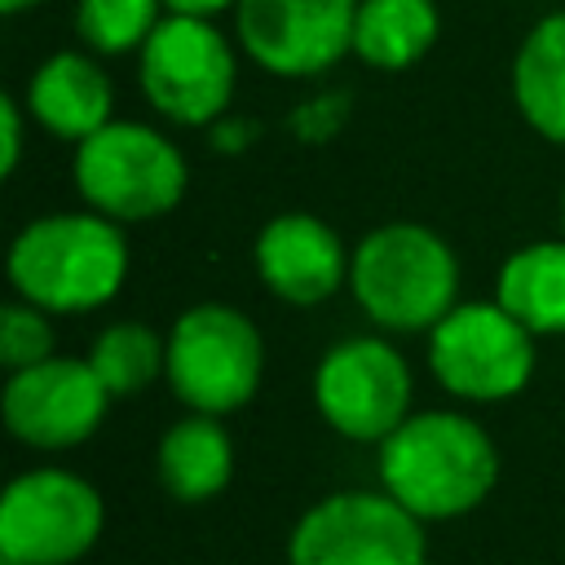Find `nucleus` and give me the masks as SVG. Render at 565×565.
Instances as JSON below:
<instances>
[{
	"instance_id": "1",
	"label": "nucleus",
	"mask_w": 565,
	"mask_h": 565,
	"mask_svg": "<svg viewBox=\"0 0 565 565\" xmlns=\"http://www.w3.org/2000/svg\"><path fill=\"white\" fill-rule=\"evenodd\" d=\"M494 481L499 450L463 411H411L380 441V486L424 525L472 512Z\"/></svg>"
},
{
	"instance_id": "2",
	"label": "nucleus",
	"mask_w": 565,
	"mask_h": 565,
	"mask_svg": "<svg viewBox=\"0 0 565 565\" xmlns=\"http://www.w3.org/2000/svg\"><path fill=\"white\" fill-rule=\"evenodd\" d=\"M128 278V238L102 212H49L9 243V282L18 300L44 313H93Z\"/></svg>"
},
{
	"instance_id": "3",
	"label": "nucleus",
	"mask_w": 565,
	"mask_h": 565,
	"mask_svg": "<svg viewBox=\"0 0 565 565\" xmlns=\"http://www.w3.org/2000/svg\"><path fill=\"white\" fill-rule=\"evenodd\" d=\"M349 287L380 331L415 335L433 331L459 305V260L437 230L388 221L358 238Z\"/></svg>"
},
{
	"instance_id": "4",
	"label": "nucleus",
	"mask_w": 565,
	"mask_h": 565,
	"mask_svg": "<svg viewBox=\"0 0 565 565\" xmlns=\"http://www.w3.org/2000/svg\"><path fill=\"white\" fill-rule=\"evenodd\" d=\"M190 185L185 154L159 128L137 119H110L75 146V190L88 212L119 225L168 216Z\"/></svg>"
},
{
	"instance_id": "5",
	"label": "nucleus",
	"mask_w": 565,
	"mask_h": 565,
	"mask_svg": "<svg viewBox=\"0 0 565 565\" xmlns=\"http://www.w3.org/2000/svg\"><path fill=\"white\" fill-rule=\"evenodd\" d=\"M163 340H168L163 380L190 411L230 415L256 397L265 371V340L243 309L221 300L190 305Z\"/></svg>"
},
{
	"instance_id": "6",
	"label": "nucleus",
	"mask_w": 565,
	"mask_h": 565,
	"mask_svg": "<svg viewBox=\"0 0 565 565\" xmlns=\"http://www.w3.org/2000/svg\"><path fill=\"white\" fill-rule=\"evenodd\" d=\"M137 53V84L163 119L181 128H212L225 119L238 84V57L212 18L163 13Z\"/></svg>"
},
{
	"instance_id": "7",
	"label": "nucleus",
	"mask_w": 565,
	"mask_h": 565,
	"mask_svg": "<svg viewBox=\"0 0 565 565\" xmlns=\"http://www.w3.org/2000/svg\"><path fill=\"white\" fill-rule=\"evenodd\" d=\"M102 525L97 486L66 468L18 472L0 494V556L9 565H75L93 552Z\"/></svg>"
},
{
	"instance_id": "8",
	"label": "nucleus",
	"mask_w": 565,
	"mask_h": 565,
	"mask_svg": "<svg viewBox=\"0 0 565 565\" xmlns=\"http://www.w3.org/2000/svg\"><path fill=\"white\" fill-rule=\"evenodd\" d=\"M428 371L459 402L516 397L534 375V331L499 300H459L428 331Z\"/></svg>"
},
{
	"instance_id": "9",
	"label": "nucleus",
	"mask_w": 565,
	"mask_h": 565,
	"mask_svg": "<svg viewBox=\"0 0 565 565\" xmlns=\"http://www.w3.org/2000/svg\"><path fill=\"white\" fill-rule=\"evenodd\" d=\"M291 565H424V521L388 490H340L300 512Z\"/></svg>"
},
{
	"instance_id": "10",
	"label": "nucleus",
	"mask_w": 565,
	"mask_h": 565,
	"mask_svg": "<svg viewBox=\"0 0 565 565\" xmlns=\"http://www.w3.org/2000/svg\"><path fill=\"white\" fill-rule=\"evenodd\" d=\"M318 415L349 441H384L411 415V366L380 335L331 344L313 371Z\"/></svg>"
},
{
	"instance_id": "11",
	"label": "nucleus",
	"mask_w": 565,
	"mask_h": 565,
	"mask_svg": "<svg viewBox=\"0 0 565 565\" xmlns=\"http://www.w3.org/2000/svg\"><path fill=\"white\" fill-rule=\"evenodd\" d=\"M358 0H238L234 35L243 53L282 79H309L353 53Z\"/></svg>"
},
{
	"instance_id": "12",
	"label": "nucleus",
	"mask_w": 565,
	"mask_h": 565,
	"mask_svg": "<svg viewBox=\"0 0 565 565\" xmlns=\"http://www.w3.org/2000/svg\"><path fill=\"white\" fill-rule=\"evenodd\" d=\"M110 393L88 358H44L9 371L0 393L4 428L31 450H71L88 441L106 419Z\"/></svg>"
},
{
	"instance_id": "13",
	"label": "nucleus",
	"mask_w": 565,
	"mask_h": 565,
	"mask_svg": "<svg viewBox=\"0 0 565 565\" xmlns=\"http://www.w3.org/2000/svg\"><path fill=\"white\" fill-rule=\"evenodd\" d=\"M256 274L269 296L287 305H322L349 287L353 252L344 238L313 212H278L256 234Z\"/></svg>"
},
{
	"instance_id": "14",
	"label": "nucleus",
	"mask_w": 565,
	"mask_h": 565,
	"mask_svg": "<svg viewBox=\"0 0 565 565\" xmlns=\"http://www.w3.org/2000/svg\"><path fill=\"white\" fill-rule=\"evenodd\" d=\"M22 106L49 137L79 146L84 137H93L97 128L110 124L115 88H110V75L102 71V62L93 53L62 49L31 71Z\"/></svg>"
},
{
	"instance_id": "15",
	"label": "nucleus",
	"mask_w": 565,
	"mask_h": 565,
	"mask_svg": "<svg viewBox=\"0 0 565 565\" xmlns=\"http://www.w3.org/2000/svg\"><path fill=\"white\" fill-rule=\"evenodd\" d=\"M512 102L552 146H565V9L539 18L512 57Z\"/></svg>"
},
{
	"instance_id": "16",
	"label": "nucleus",
	"mask_w": 565,
	"mask_h": 565,
	"mask_svg": "<svg viewBox=\"0 0 565 565\" xmlns=\"http://www.w3.org/2000/svg\"><path fill=\"white\" fill-rule=\"evenodd\" d=\"M159 486L181 503L216 499L234 477V446L221 415L190 411L159 437Z\"/></svg>"
},
{
	"instance_id": "17",
	"label": "nucleus",
	"mask_w": 565,
	"mask_h": 565,
	"mask_svg": "<svg viewBox=\"0 0 565 565\" xmlns=\"http://www.w3.org/2000/svg\"><path fill=\"white\" fill-rule=\"evenodd\" d=\"M494 300L534 335H565V238L516 247L499 265Z\"/></svg>"
},
{
	"instance_id": "18",
	"label": "nucleus",
	"mask_w": 565,
	"mask_h": 565,
	"mask_svg": "<svg viewBox=\"0 0 565 565\" xmlns=\"http://www.w3.org/2000/svg\"><path fill=\"white\" fill-rule=\"evenodd\" d=\"M441 35V13L433 0H358L353 57L375 71L415 66Z\"/></svg>"
},
{
	"instance_id": "19",
	"label": "nucleus",
	"mask_w": 565,
	"mask_h": 565,
	"mask_svg": "<svg viewBox=\"0 0 565 565\" xmlns=\"http://www.w3.org/2000/svg\"><path fill=\"white\" fill-rule=\"evenodd\" d=\"M88 366L110 397H132L168 371V340L146 322H110L88 344Z\"/></svg>"
},
{
	"instance_id": "20",
	"label": "nucleus",
	"mask_w": 565,
	"mask_h": 565,
	"mask_svg": "<svg viewBox=\"0 0 565 565\" xmlns=\"http://www.w3.org/2000/svg\"><path fill=\"white\" fill-rule=\"evenodd\" d=\"M159 22H163V0H79L75 4V31L88 44V53H102V57L141 49Z\"/></svg>"
},
{
	"instance_id": "21",
	"label": "nucleus",
	"mask_w": 565,
	"mask_h": 565,
	"mask_svg": "<svg viewBox=\"0 0 565 565\" xmlns=\"http://www.w3.org/2000/svg\"><path fill=\"white\" fill-rule=\"evenodd\" d=\"M53 358V322L40 305L31 300H9L0 309V362L9 371H22V366H35Z\"/></svg>"
},
{
	"instance_id": "22",
	"label": "nucleus",
	"mask_w": 565,
	"mask_h": 565,
	"mask_svg": "<svg viewBox=\"0 0 565 565\" xmlns=\"http://www.w3.org/2000/svg\"><path fill=\"white\" fill-rule=\"evenodd\" d=\"M344 115H349V97L344 93H322V97H309L291 115V132L300 141H327L344 128Z\"/></svg>"
},
{
	"instance_id": "23",
	"label": "nucleus",
	"mask_w": 565,
	"mask_h": 565,
	"mask_svg": "<svg viewBox=\"0 0 565 565\" xmlns=\"http://www.w3.org/2000/svg\"><path fill=\"white\" fill-rule=\"evenodd\" d=\"M22 110L18 97H0V177H13L22 163Z\"/></svg>"
},
{
	"instance_id": "24",
	"label": "nucleus",
	"mask_w": 565,
	"mask_h": 565,
	"mask_svg": "<svg viewBox=\"0 0 565 565\" xmlns=\"http://www.w3.org/2000/svg\"><path fill=\"white\" fill-rule=\"evenodd\" d=\"M212 137H216L221 150H243V146L256 137V128H252V124H225V119H216V124H212Z\"/></svg>"
},
{
	"instance_id": "25",
	"label": "nucleus",
	"mask_w": 565,
	"mask_h": 565,
	"mask_svg": "<svg viewBox=\"0 0 565 565\" xmlns=\"http://www.w3.org/2000/svg\"><path fill=\"white\" fill-rule=\"evenodd\" d=\"M238 0H163L168 13H194V18H216L221 9H234Z\"/></svg>"
},
{
	"instance_id": "26",
	"label": "nucleus",
	"mask_w": 565,
	"mask_h": 565,
	"mask_svg": "<svg viewBox=\"0 0 565 565\" xmlns=\"http://www.w3.org/2000/svg\"><path fill=\"white\" fill-rule=\"evenodd\" d=\"M35 4H44V0H0V9L13 18V13H26V9H35Z\"/></svg>"
},
{
	"instance_id": "27",
	"label": "nucleus",
	"mask_w": 565,
	"mask_h": 565,
	"mask_svg": "<svg viewBox=\"0 0 565 565\" xmlns=\"http://www.w3.org/2000/svg\"><path fill=\"white\" fill-rule=\"evenodd\" d=\"M561 230H565V190H561Z\"/></svg>"
},
{
	"instance_id": "28",
	"label": "nucleus",
	"mask_w": 565,
	"mask_h": 565,
	"mask_svg": "<svg viewBox=\"0 0 565 565\" xmlns=\"http://www.w3.org/2000/svg\"><path fill=\"white\" fill-rule=\"evenodd\" d=\"M4 565H9V561H4Z\"/></svg>"
}]
</instances>
